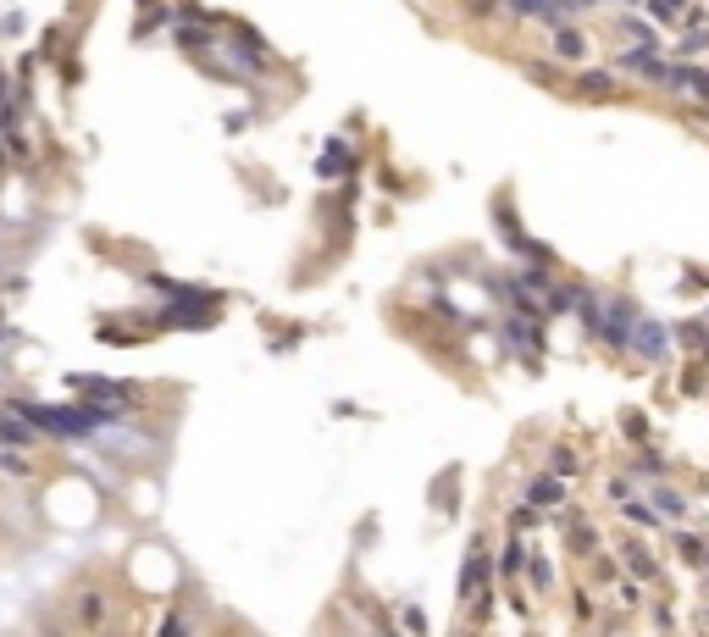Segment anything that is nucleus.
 Returning a JSON list of instances; mask_svg holds the SVG:
<instances>
[{
    "label": "nucleus",
    "instance_id": "1",
    "mask_svg": "<svg viewBox=\"0 0 709 637\" xmlns=\"http://www.w3.org/2000/svg\"><path fill=\"white\" fill-rule=\"evenodd\" d=\"M73 388L78 399H95V405H111V410H128L139 399L133 383H111V377H89V372H73Z\"/></svg>",
    "mask_w": 709,
    "mask_h": 637
},
{
    "label": "nucleus",
    "instance_id": "2",
    "mask_svg": "<svg viewBox=\"0 0 709 637\" xmlns=\"http://www.w3.org/2000/svg\"><path fill=\"white\" fill-rule=\"evenodd\" d=\"M34 438H39L34 421L17 416L12 405H0V444H6V449H34Z\"/></svg>",
    "mask_w": 709,
    "mask_h": 637
},
{
    "label": "nucleus",
    "instance_id": "3",
    "mask_svg": "<svg viewBox=\"0 0 709 637\" xmlns=\"http://www.w3.org/2000/svg\"><path fill=\"white\" fill-rule=\"evenodd\" d=\"M482 582H488V549L477 538L466 554V571H460V599H482Z\"/></svg>",
    "mask_w": 709,
    "mask_h": 637
},
{
    "label": "nucleus",
    "instance_id": "4",
    "mask_svg": "<svg viewBox=\"0 0 709 637\" xmlns=\"http://www.w3.org/2000/svg\"><path fill=\"white\" fill-rule=\"evenodd\" d=\"M527 499H532V505H538V510L560 505V482H554V477H538V482H532V488H527Z\"/></svg>",
    "mask_w": 709,
    "mask_h": 637
},
{
    "label": "nucleus",
    "instance_id": "5",
    "mask_svg": "<svg viewBox=\"0 0 709 637\" xmlns=\"http://www.w3.org/2000/svg\"><path fill=\"white\" fill-rule=\"evenodd\" d=\"M554 50H560V56H571V61H582V50H588V45H582L577 28H554Z\"/></svg>",
    "mask_w": 709,
    "mask_h": 637
},
{
    "label": "nucleus",
    "instance_id": "6",
    "mask_svg": "<svg viewBox=\"0 0 709 637\" xmlns=\"http://www.w3.org/2000/svg\"><path fill=\"white\" fill-rule=\"evenodd\" d=\"M621 67H626V73H649V78H660V73H665V67L649 56V50H632V56H621Z\"/></svg>",
    "mask_w": 709,
    "mask_h": 637
},
{
    "label": "nucleus",
    "instance_id": "7",
    "mask_svg": "<svg viewBox=\"0 0 709 637\" xmlns=\"http://www.w3.org/2000/svg\"><path fill=\"white\" fill-rule=\"evenodd\" d=\"M521 565H527V543L510 538V543H505V554H499V571H505V577H516Z\"/></svg>",
    "mask_w": 709,
    "mask_h": 637
},
{
    "label": "nucleus",
    "instance_id": "8",
    "mask_svg": "<svg viewBox=\"0 0 709 637\" xmlns=\"http://www.w3.org/2000/svg\"><path fill=\"white\" fill-rule=\"evenodd\" d=\"M632 344H637V349H643V355H660V349H665V338H660V333H654V322H637V333H632Z\"/></svg>",
    "mask_w": 709,
    "mask_h": 637
},
{
    "label": "nucleus",
    "instance_id": "9",
    "mask_svg": "<svg viewBox=\"0 0 709 637\" xmlns=\"http://www.w3.org/2000/svg\"><path fill=\"white\" fill-rule=\"evenodd\" d=\"M78 621H100V593H84V599H78Z\"/></svg>",
    "mask_w": 709,
    "mask_h": 637
},
{
    "label": "nucleus",
    "instance_id": "10",
    "mask_svg": "<svg viewBox=\"0 0 709 637\" xmlns=\"http://www.w3.org/2000/svg\"><path fill=\"white\" fill-rule=\"evenodd\" d=\"M676 549H682V560H687V565H698V560H704V543H698V538H682Z\"/></svg>",
    "mask_w": 709,
    "mask_h": 637
},
{
    "label": "nucleus",
    "instance_id": "11",
    "mask_svg": "<svg viewBox=\"0 0 709 637\" xmlns=\"http://www.w3.org/2000/svg\"><path fill=\"white\" fill-rule=\"evenodd\" d=\"M577 84H582V89H588V95H604V89H610V78H604V73H582V78H577Z\"/></svg>",
    "mask_w": 709,
    "mask_h": 637
},
{
    "label": "nucleus",
    "instance_id": "12",
    "mask_svg": "<svg viewBox=\"0 0 709 637\" xmlns=\"http://www.w3.org/2000/svg\"><path fill=\"white\" fill-rule=\"evenodd\" d=\"M554 471H560V477H565V471H577V460H571V449H554Z\"/></svg>",
    "mask_w": 709,
    "mask_h": 637
},
{
    "label": "nucleus",
    "instance_id": "13",
    "mask_svg": "<svg viewBox=\"0 0 709 637\" xmlns=\"http://www.w3.org/2000/svg\"><path fill=\"white\" fill-rule=\"evenodd\" d=\"M12 338H17V333H12V327H6V322H0V349L12 344Z\"/></svg>",
    "mask_w": 709,
    "mask_h": 637
}]
</instances>
